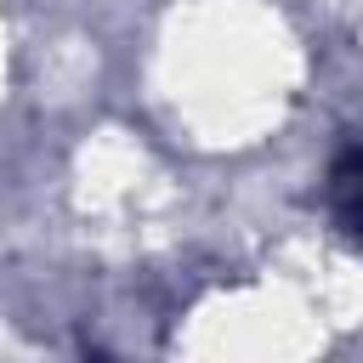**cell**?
Wrapping results in <instances>:
<instances>
[{"label": "cell", "mask_w": 363, "mask_h": 363, "mask_svg": "<svg viewBox=\"0 0 363 363\" xmlns=\"http://www.w3.org/2000/svg\"><path fill=\"white\" fill-rule=\"evenodd\" d=\"M329 182H335L329 193H335V216H340V227L363 238V153H346V159L335 164Z\"/></svg>", "instance_id": "cell-1"}]
</instances>
